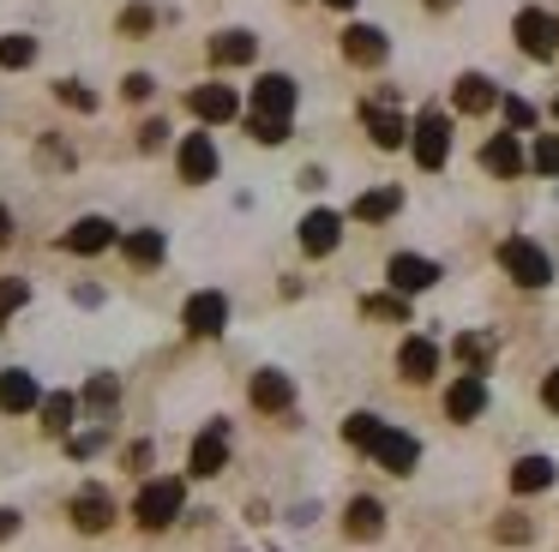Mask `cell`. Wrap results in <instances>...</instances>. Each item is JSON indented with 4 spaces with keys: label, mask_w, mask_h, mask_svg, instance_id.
<instances>
[{
    "label": "cell",
    "mask_w": 559,
    "mask_h": 552,
    "mask_svg": "<svg viewBox=\"0 0 559 552\" xmlns=\"http://www.w3.org/2000/svg\"><path fill=\"white\" fill-rule=\"evenodd\" d=\"M499 264H506V276H511V283H523V288H547V283H554V259H547L535 240H523V235L499 240Z\"/></svg>",
    "instance_id": "1"
},
{
    "label": "cell",
    "mask_w": 559,
    "mask_h": 552,
    "mask_svg": "<svg viewBox=\"0 0 559 552\" xmlns=\"http://www.w3.org/2000/svg\"><path fill=\"white\" fill-rule=\"evenodd\" d=\"M181 504H187V487L181 480H151V487H139V499H133V523L139 528H169L175 516H181Z\"/></svg>",
    "instance_id": "2"
},
{
    "label": "cell",
    "mask_w": 559,
    "mask_h": 552,
    "mask_svg": "<svg viewBox=\"0 0 559 552\" xmlns=\"http://www.w3.org/2000/svg\"><path fill=\"white\" fill-rule=\"evenodd\" d=\"M511 31H518V48H523L530 60H554V55H559V19H554V12L523 7Z\"/></svg>",
    "instance_id": "3"
},
{
    "label": "cell",
    "mask_w": 559,
    "mask_h": 552,
    "mask_svg": "<svg viewBox=\"0 0 559 552\" xmlns=\"http://www.w3.org/2000/svg\"><path fill=\"white\" fill-rule=\"evenodd\" d=\"M409 144H415V163H421V168H445V156H451V120L445 115H421L409 127Z\"/></svg>",
    "instance_id": "4"
},
{
    "label": "cell",
    "mask_w": 559,
    "mask_h": 552,
    "mask_svg": "<svg viewBox=\"0 0 559 552\" xmlns=\"http://www.w3.org/2000/svg\"><path fill=\"white\" fill-rule=\"evenodd\" d=\"M367 456H373L379 468H391V475H409L415 456H421V444H415L409 432H397V427H379L373 444H367Z\"/></svg>",
    "instance_id": "5"
},
{
    "label": "cell",
    "mask_w": 559,
    "mask_h": 552,
    "mask_svg": "<svg viewBox=\"0 0 559 552\" xmlns=\"http://www.w3.org/2000/svg\"><path fill=\"white\" fill-rule=\"evenodd\" d=\"M385 276H391V295H421V288L439 283V264L415 259V252H397V259L385 264Z\"/></svg>",
    "instance_id": "6"
},
{
    "label": "cell",
    "mask_w": 559,
    "mask_h": 552,
    "mask_svg": "<svg viewBox=\"0 0 559 552\" xmlns=\"http://www.w3.org/2000/svg\"><path fill=\"white\" fill-rule=\"evenodd\" d=\"M253 115L289 120V115H295V79H283V72H265V79L253 84Z\"/></svg>",
    "instance_id": "7"
},
{
    "label": "cell",
    "mask_w": 559,
    "mask_h": 552,
    "mask_svg": "<svg viewBox=\"0 0 559 552\" xmlns=\"http://www.w3.org/2000/svg\"><path fill=\"white\" fill-rule=\"evenodd\" d=\"M223 463H229V420H211L193 444V475L211 480V475H223Z\"/></svg>",
    "instance_id": "8"
},
{
    "label": "cell",
    "mask_w": 559,
    "mask_h": 552,
    "mask_svg": "<svg viewBox=\"0 0 559 552\" xmlns=\"http://www.w3.org/2000/svg\"><path fill=\"white\" fill-rule=\"evenodd\" d=\"M181 324H187L193 336H217L223 324H229V300H223L217 288H205V295H193V300H187Z\"/></svg>",
    "instance_id": "9"
},
{
    "label": "cell",
    "mask_w": 559,
    "mask_h": 552,
    "mask_svg": "<svg viewBox=\"0 0 559 552\" xmlns=\"http://www.w3.org/2000/svg\"><path fill=\"white\" fill-rule=\"evenodd\" d=\"M187 108H193L199 120H211V127H223V120L241 115V103H235V84H199V91L187 96Z\"/></svg>",
    "instance_id": "10"
},
{
    "label": "cell",
    "mask_w": 559,
    "mask_h": 552,
    "mask_svg": "<svg viewBox=\"0 0 559 552\" xmlns=\"http://www.w3.org/2000/svg\"><path fill=\"white\" fill-rule=\"evenodd\" d=\"M337 240H343V216H337V211H307V216H301V252L325 259Z\"/></svg>",
    "instance_id": "11"
},
{
    "label": "cell",
    "mask_w": 559,
    "mask_h": 552,
    "mask_svg": "<svg viewBox=\"0 0 559 552\" xmlns=\"http://www.w3.org/2000/svg\"><path fill=\"white\" fill-rule=\"evenodd\" d=\"M175 163H181V180H193V187H199V180L217 175V151H211L205 132H187L181 151H175Z\"/></svg>",
    "instance_id": "12"
},
{
    "label": "cell",
    "mask_w": 559,
    "mask_h": 552,
    "mask_svg": "<svg viewBox=\"0 0 559 552\" xmlns=\"http://www.w3.org/2000/svg\"><path fill=\"white\" fill-rule=\"evenodd\" d=\"M343 55H349L355 67H379V60L391 55V43H385V31H373V24H349V31H343Z\"/></svg>",
    "instance_id": "13"
},
{
    "label": "cell",
    "mask_w": 559,
    "mask_h": 552,
    "mask_svg": "<svg viewBox=\"0 0 559 552\" xmlns=\"http://www.w3.org/2000/svg\"><path fill=\"white\" fill-rule=\"evenodd\" d=\"M481 168H487V175H499V180L523 175V144L511 139V132H493V139L481 144Z\"/></svg>",
    "instance_id": "14"
},
{
    "label": "cell",
    "mask_w": 559,
    "mask_h": 552,
    "mask_svg": "<svg viewBox=\"0 0 559 552\" xmlns=\"http://www.w3.org/2000/svg\"><path fill=\"white\" fill-rule=\"evenodd\" d=\"M397 372H403L409 384H427V379L439 372V348L427 343V336H409V343L397 348Z\"/></svg>",
    "instance_id": "15"
},
{
    "label": "cell",
    "mask_w": 559,
    "mask_h": 552,
    "mask_svg": "<svg viewBox=\"0 0 559 552\" xmlns=\"http://www.w3.org/2000/svg\"><path fill=\"white\" fill-rule=\"evenodd\" d=\"M37 403H43V384L31 372H0V408L7 415H31Z\"/></svg>",
    "instance_id": "16"
},
{
    "label": "cell",
    "mask_w": 559,
    "mask_h": 552,
    "mask_svg": "<svg viewBox=\"0 0 559 552\" xmlns=\"http://www.w3.org/2000/svg\"><path fill=\"white\" fill-rule=\"evenodd\" d=\"M115 240H121V235H115V223H103V216H79V223L67 228L61 247L67 252H103V247H115Z\"/></svg>",
    "instance_id": "17"
},
{
    "label": "cell",
    "mask_w": 559,
    "mask_h": 552,
    "mask_svg": "<svg viewBox=\"0 0 559 552\" xmlns=\"http://www.w3.org/2000/svg\"><path fill=\"white\" fill-rule=\"evenodd\" d=\"M73 523L85 528V535H103V528L115 523V504H109V492H103V487H85V492H79V499H73Z\"/></svg>",
    "instance_id": "18"
},
{
    "label": "cell",
    "mask_w": 559,
    "mask_h": 552,
    "mask_svg": "<svg viewBox=\"0 0 559 552\" xmlns=\"http://www.w3.org/2000/svg\"><path fill=\"white\" fill-rule=\"evenodd\" d=\"M487 408V384H481V372H469V379H457L445 391V415L451 420H475Z\"/></svg>",
    "instance_id": "19"
},
{
    "label": "cell",
    "mask_w": 559,
    "mask_h": 552,
    "mask_svg": "<svg viewBox=\"0 0 559 552\" xmlns=\"http://www.w3.org/2000/svg\"><path fill=\"white\" fill-rule=\"evenodd\" d=\"M289 403H295L289 372H253V408H265V415H283Z\"/></svg>",
    "instance_id": "20"
},
{
    "label": "cell",
    "mask_w": 559,
    "mask_h": 552,
    "mask_svg": "<svg viewBox=\"0 0 559 552\" xmlns=\"http://www.w3.org/2000/svg\"><path fill=\"white\" fill-rule=\"evenodd\" d=\"M367 139H373L379 151H397V144L409 139V127H403V115H391V108L367 103Z\"/></svg>",
    "instance_id": "21"
},
{
    "label": "cell",
    "mask_w": 559,
    "mask_h": 552,
    "mask_svg": "<svg viewBox=\"0 0 559 552\" xmlns=\"http://www.w3.org/2000/svg\"><path fill=\"white\" fill-rule=\"evenodd\" d=\"M253 55H259V43L247 31H217L211 36V60H217V67H247Z\"/></svg>",
    "instance_id": "22"
},
{
    "label": "cell",
    "mask_w": 559,
    "mask_h": 552,
    "mask_svg": "<svg viewBox=\"0 0 559 552\" xmlns=\"http://www.w3.org/2000/svg\"><path fill=\"white\" fill-rule=\"evenodd\" d=\"M451 96H457V108H463V115H487V108L499 103L493 79H481V72H463V79H457V91H451Z\"/></svg>",
    "instance_id": "23"
},
{
    "label": "cell",
    "mask_w": 559,
    "mask_h": 552,
    "mask_svg": "<svg viewBox=\"0 0 559 552\" xmlns=\"http://www.w3.org/2000/svg\"><path fill=\"white\" fill-rule=\"evenodd\" d=\"M343 528H349L355 540H373L379 528H385V511H379V499H349V511H343Z\"/></svg>",
    "instance_id": "24"
},
{
    "label": "cell",
    "mask_w": 559,
    "mask_h": 552,
    "mask_svg": "<svg viewBox=\"0 0 559 552\" xmlns=\"http://www.w3.org/2000/svg\"><path fill=\"white\" fill-rule=\"evenodd\" d=\"M542 487H554V463L547 456H523L511 468V492H542Z\"/></svg>",
    "instance_id": "25"
},
{
    "label": "cell",
    "mask_w": 559,
    "mask_h": 552,
    "mask_svg": "<svg viewBox=\"0 0 559 552\" xmlns=\"http://www.w3.org/2000/svg\"><path fill=\"white\" fill-rule=\"evenodd\" d=\"M397 204H403L397 187H379V192H361V199H355V216H361V223H385V216H397Z\"/></svg>",
    "instance_id": "26"
},
{
    "label": "cell",
    "mask_w": 559,
    "mask_h": 552,
    "mask_svg": "<svg viewBox=\"0 0 559 552\" xmlns=\"http://www.w3.org/2000/svg\"><path fill=\"white\" fill-rule=\"evenodd\" d=\"M121 247H127L133 264H163V235L157 228H133V235H121Z\"/></svg>",
    "instance_id": "27"
},
{
    "label": "cell",
    "mask_w": 559,
    "mask_h": 552,
    "mask_svg": "<svg viewBox=\"0 0 559 552\" xmlns=\"http://www.w3.org/2000/svg\"><path fill=\"white\" fill-rule=\"evenodd\" d=\"M31 60H37V36H0V67L7 72L31 67Z\"/></svg>",
    "instance_id": "28"
},
{
    "label": "cell",
    "mask_w": 559,
    "mask_h": 552,
    "mask_svg": "<svg viewBox=\"0 0 559 552\" xmlns=\"http://www.w3.org/2000/svg\"><path fill=\"white\" fill-rule=\"evenodd\" d=\"M43 427H49V432H67V427H73V396H43Z\"/></svg>",
    "instance_id": "29"
},
{
    "label": "cell",
    "mask_w": 559,
    "mask_h": 552,
    "mask_svg": "<svg viewBox=\"0 0 559 552\" xmlns=\"http://www.w3.org/2000/svg\"><path fill=\"white\" fill-rule=\"evenodd\" d=\"M379 427H385V420H379V415H349V420H343V439H349L355 451H367Z\"/></svg>",
    "instance_id": "30"
},
{
    "label": "cell",
    "mask_w": 559,
    "mask_h": 552,
    "mask_svg": "<svg viewBox=\"0 0 559 552\" xmlns=\"http://www.w3.org/2000/svg\"><path fill=\"white\" fill-rule=\"evenodd\" d=\"M361 312H367V319H409V307H403V295H367L361 300Z\"/></svg>",
    "instance_id": "31"
},
{
    "label": "cell",
    "mask_w": 559,
    "mask_h": 552,
    "mask_svg": "<svg viewBox=\"0 0 559 552\" xmlns=\"http://www.w3.org/2000/svg\"><path fill=\"white\" fill-rule=\"evenodd\" d=\"M247 132H253L259 144H283V139H289V120H265V115H247Z\"/></svg>",
    "instance_id": "32"
},
{
    "label": "cell",
    "mask_w": 559,
    "mask_h": 552,
    "mask_svg": "<svg viewBox=\"0 0 559 552\" xmlns=\"http://www.w3.org/2000/svg\"><path fill=\"white\" fill-rule=\"evenodd\" d=\"M530 163L542 168V175H559V139H554V132H542V139H535Z\"/></svg>",
    "instance_id": "33"
},
{
    "label": "cell",
    "mask_w": 559,
    "mask_h": 552,
    "mask_svg": "<svg viewBox=\"0 0 559 552\" xmlns=\"http://www.w3.org/2000/svg\"><path fill=\"white\" fill-rule=\"evenodd\" d=\"M25 300H31V288L19 283V276H7V283H0V319H13V312L25 307Z\"/></svg>",
    "instance_id": "34"
},
{
    "label": "cell",
    "mask_w": 559,
    "mask_h": 552,
    "mask_svg": "<svg viewBox=\"0 0 559 552\" xmlns=\"http://www.w3.org/2000/svg\"><path fill=\"white\" fill-rule=\"evenodd\" d=\"M457 355H463V367H469V372H481V367H487V355H493V348H487L481 336H457Z\"/></svg>",
    "instance_id": "35"
},
{
    "label": "cell",
    "mask_w": 559,
    "mask_h": 552,
    "mask_svg": "<svg viewBox=\"0 0 559 552\" xmlns=\"http://www.w3.org/2000/svg\"><path fill=\"white\" fill-rule=\"evenodd\" d=\"M61 103L67 108H97V96L85 91V84H73V79H61Z\"/></svg>",
    "instance_id": "36"
},
{
    "label": "cell",
    "mask_w": 559,
    "mask_h": 552,
    "mask_svg": "<svg viewBox=\"0 0 559 552\" xmlns=\"http://www.w3.org/2000/svg\"><path fill=\"white\" fill-rule=\"evenodd\" d=\"M121 31H127V36L151 31V7H127V12H121Z\"/></svg>",
    "instance_id": "37"
},
{
    "label": "cell",
    "mask_w": 559,
    "mask_h": 552,
    "mask_svg": "<svg viewBox=\"0 0 559 552\" xmlns=\"http://www.w3.org/2000/svg\"><path fill=\"white\" fill-rule=\"evenodd\" d=\"M506 120H511V127H535V108L523 103V96H511V103H506Z\"/></svg>",
    "instance_id": "38"
},
{
    "label": "cell",
    "mask_w": 559,
    "mask_h": 552,
    "mask_svg": "<svg viewBox=\"0 0 559 552\" xmlns=\"http://www.w3.org/2000/svg\"><path fill=\"white\" fill-rule=\"evenodd\" d=\"M85 396H91V403H115V379H91Z\"/></svg>",
    "instance_id": "39"
},
{
    "label": "cell",
    "mask_w": 559,
    "mask_h": 552,
    "mask_svg": "<svg viewBox=\"0 0 559 552\" xmlns=\"http://www.w3.org/2000/svg\"><path fill=\"white\" fill-rule=\"evenodd\" d=\"M121 91H127V103H139V96H151V79H145V72H133V79H127Z\"/></svg>",
    "instance_id": "40"
},
{
    "label": "cell",
    "mask_w": 559,
    "mask_h": 552,
    "mask_svg": "<svg viewBox=\"0 0 559 552\" xmlns=\"http://www.w3.org/2000/svg\"><path fill=\"white\" fill-rule=\"evenodd\" d=\"M499 540H530V523H518V516H506V523H499Z\"/></svg>",
    "instance_id": "41"
},
{
    "label": "cell",
    "mask_w": 559,
    "mask_h": 552,
    "mask_svg": "<svg viewBox=\"0 0 559 552\" xmlns=\"http://www.w3.org/2000/svg\"><path fill=\"white\" fill-rule=\"evenodd\" d=\"M542 403H547V408H554V415H559V367L547 372V384H542Z\"/></svg>",
    "instance_id": "42"
},
{
    "label": "cell",
    "mask_w": 559,
    "mask_h": 552,
    "mask_svg": "<svg viewBox=\"0 0 559 552\" xmlns=\"http://www.w3.org/2000/svg\"><path fill=\"white\" fill-rule=\"evenodd\" d=\"M13 528H19V516H13V511H0V540L13 535Z\"/></svg>",
    "instance_id": "43"
},
{
    "label": "cell",
    "mask_w": 559,
    "mask_h": 552,
    "mask_svg": "<svg viewBox=\"0 0 559 552\" xmlns=\"http://www.w3.org/2000/svg\"><path fill=\"white\" fill-rule=\"evenodd\" d=\"M7 240H13V216L0 211V247H7Z\"/></svg>",
    "instance_id": "44"
},
{
    "label": "cell",
    "mask_w": 559,
    "mask_h": 552,
    "mask_svg": "<svg viewBox=\"0 0 559 552\" xmlns=\"http://www.w3.org/2000/svg\"><path fill=\"white\" fill-rule=\"evenodd\" d=\"M427 7H433V12H445V7H457V0H427Z\"/></svg>",
    "instance_id": "45"
},
{
    "label": "cell",
    "mask_w": 559,
    "mask_h": 552,
    "mask_svg": "<svg viewBox=\"0 0 559 552\" xmlns=\"http://www.w3.org/2000/svg\"><path fill=\"white\" fill-rule=\"evenodd\" d=\"M325 7H337V12H349V7H355V0H325Z\"/></svg>",
    "instance_id": "46"
},
{
    "label": "cell",
    "mask_w": 559,
    "mask_h": 552,
    "mask_svg": "<svg viewBox=\"0 0 559 552\" xmlns=\"http://www.w3.org/2000/svg\"><path fill=\"white\" fill-rule=\"evenodd\" d=\"M554 120H559V103H554Z\"/></svg>",
    "instance_id": "47"
}]
</instances>
